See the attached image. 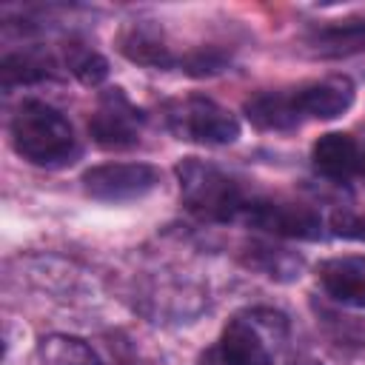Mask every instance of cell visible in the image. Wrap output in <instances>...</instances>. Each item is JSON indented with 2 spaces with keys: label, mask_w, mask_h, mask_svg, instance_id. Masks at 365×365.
I'll return each instance as SVG.
<instances>
[{
  "label": "cell",
  "mask_w": 365,
  "mask_h": 365,
  "mask_svg": "<svg viewBox=\"0 0 365 365\" xmlns=\"http://www.w3.org/2000/svg\"><path fill=\"white\" fill-rule=\"evenodd\" d=\"M311 163L322 177L336 180V182H348L362 168V154H359V145L351 134L328 131L314 143Z\"/></svg>",
  "instance_id": "obj_9"
},
{
  "label": "cell",
  "mask_w": 365,
  "mask_h": 365,
  "mask_svg": "<svg viewBox=\"0 0 365 365\" xmlns=\"http://www.w3.org/2000/svg\"><path fill=\"white\" fill-rule=\"evenodd\" d=\"M180 200L188 214L202 222H234L242 217L248 197L217 165H208L197 157H188L177 165Z\"/></svg>",
  "instance_id": "obj_2"
},
{
  "label": "cell",
  "mask_w": 365,
  "mask_h": 365,
  "mask_svg": "<svg viewBox=\"0 0 365 365\" xmlns=\"http://www.w3.org/2000/svg\"><path fill=\"white\" fill-rule=\"evenodd\" d=\"M0 74H3V88L40 83V80L54 77V60L40 51H14L3 57Z\"/></svg>",
  "instance_id": "obj_14"
},
{
  "label": "cell",
  "mask_w": 365,
  "mask_h": 365,
  "mask_svg": "<svg viewBox=\"0 0 365 365\" xmlns=\"http://www.w3.org/2000/svg\"><path fill=\"white\" fill-rule=\"evenodd\" d=\"M68 68L83 86H100L108 77V60L91 48L71 46L68 48Z\"/></svg>",
  "instance_id": "obj_16"
},
{
  "label": "cell",
  "mask_w": 365,
  "mask_h": 365,
  "mask_svg": "<svg viewBox=\"0 0 365 365\" xmlns=\"http://www.w3.org/2000/svg\"><path fill=\"white\" fill-rule=\"evenodd\" d=\"M305 46L314 57H351L365 51V17L336 20L314 29L305 37Z\"/></svg>",
  "instance_id": "obj_11"
},
{
  "label": "cell",
  "mask_w": 365,
  "mask_h": 365,
  "mask_svg": "<svg viewBox=\"0 0 365 365\" xmlns=\"http://www.w3.org/2000/svg\"><path fill=\"white\" fill-rule=\"evenodd\" d=\"M240 220L274 237H288V240H319L322 237V217L311 205H302V202L251 197Z\"/></svg>",
  "instance_id": "obj_5"
},
{
  "label": "cell",
  "mask_w": 365,
  "mask_h": 365,
  "mask_svg": "<svg viewBox=\"0 0 365 365\" xmlns=\"http://www.w3.org/2000/svg\"><path fill=\"white\" fill-rule=\"evenodd\" d=\"M165 128L177 140L202 143V145H228L240 137V120L220 103L208 97H182L171 100L163 108Z\"/></svg>",
  "instance_id": "obj_3"
},
{
  "label": "cell",
  "mask_w": 365,
  "mask_h": 365,
  "mask_svg": "<svg viewBox=\"0 0 365 365\" xmlns=\"http://www.w3.org/2000/svg\"><path fill=\"white\" fill-rule=\"evenodd\" d=\"M291 91H294V103H297L302 120L305 117L334 120L354 106V94H356L354 83L348 77H325V80H314V83H305Z\"/></svg>",
  "instance_id": "obj_8"
},
{
  "label": "cell",
  "mask_w": 365,
  "mask_h": 365,
  "mask_svg": "<svg viewBox=\"0 0 365 365\" xmlns=\"http://www.w3.org/2000/svg\"><path fill=\"white\" fill-rule=\"evenodd\" d=\"M225 66H228V54H222L220 48H197L180 60V68L188 77H214Z\"/></svg>",
  "instance_id": "obj_17"
},
{
  "label": "cell",
  "mask_w": 365,
  "mask_h": 365,
  "mask_svg": "<svg viewBox=\"0 0 365 365\" xmlns=\"http://www.w3.org/2000/svg\"><path fill=\"white\" fill-rule=\"evenodd\" d=\"M291 365H319L317 359H308V356H302V359H294Z\"/></svg>",
  "instance_id": "obj_19"
},
{
  "label": "cell",
  "mask_w": 365,
  "mask_h": 365,
  "mask_svg": "<svg viewBox=\"0 0 365 365\" xmlns=\"http://www.w3.org/2000/svg\"><path fill=\"white\" fill-rule=\"evenodd\" d=\"M202 365H271V351L265 345L257 311L248 317H234L220 342L202 356Z\"/></svg>",
  "instance_id": "obj_7"
},
{
  "label": "cell",
  "mask_w": 365,
  "mask_h": 365,
  "mask_svg": "<svg viewBox=\"0 0 365 365\" xmlns=\"http://www.w3.org/2000/svg\"><path fill=\"white\" fill-rule=\"evenodd\" d=\"M83 191L100 202H131L157 188L160 171L148 163H106L83 171Z\"/></svg>",
  "instance_id": "obj_4"
},
{
  "label": "cell",
  "mask_w": 365,
  "mask_h": 365,
  "mask_svg": "<svg viewBox=\"0 0 365 365\" xmlns=\"http://www.w3.org/2000/svg\"><path fill=\"white\" fill-rule=\"evenodd\" d=\"M331 231L345 240H365V217L351 211H336L331 217Z\"/></svg>",
  "instance_id": "obj_18"
},
{
  "label": "cell",
  "mask_w": 365,
  "mask_h": 365,
  "mask_svg": "<svg viewBox=\"0 0 365 365\" xmlns=\"http://www.w3.org/2000/svg\"><path fill=\"white\" fill-rule=\"evenodd\" d=\"M11 145L31 165H68L80 154L77 134L71 123L43 100H23L11 114Z\"/></svg>",
  "instance_id": "obj_1"
},
{
  "label": "cell",
  "mask_w": 365,
  "mask_h": 365,
  "mask_svg": "<svg viewBox=\"0 0 365 365\" xmlns=\"http://www.w3.org/2000/svg\"><path fill=\"white\" fill-rule=\"evenodd\" d=\"M245 117L262 131H291L302 123L294 91H262L245 103Z\"/></svg>",
  "instance_id": "obj_12"
},
{
  "label": "cell",
  "mask_w": 365,
  "mask_h": 365,
  "mask_svg": "<svg viewBox=\"0 0 365 365\" xmlns=\"http://www.w3.org/2000/svg\"><path fill=\"white\" fill-rule=\"evenodd\" d=\"M120 51L140 66H151V68H168V66H180V60L171 54V48L165 46V40L157 34L154 26L145 23H134L123 31L120 37Z\"/></svg>",
  "instance_id": "obj_13"
},
{
  "label": "cell",
  "mask_w": 365,
  "mask_h": 365,
  "mask_svg": "<svg viewBox=\"0 0 365 365\" xmlns=\"http://www.w3.org/2000/svg\"><path fill=\"white\" fill-rule=\"evenodd\" d=\"M37 354L46 365H103V359L86 339L68 336V334L43 336L37 345Z\"/></svg>",
  "instance_id": "obj_15"
},
{
  "label": "cell",
  "mask_w": 365,
  "mask_h": 365,
  "mask_svg": "<svg viewBox=\"0 0 365 365\" xmlns=\"http://www.w3.org/2000/svg\"><path fill=\"white\" fill-rule=\"evenodd\" d=\"M325 294L342 305L365 308V257H334L319 265Z\"/></svg>",
  "instance_id": "obj_10"
},
{
  "label": "cell",
  "mask_w": 365,
  "mask_h": 365,
  "mask_svg": "<svg viewBox=\"0 0 365 365\" xmlns=\"http://www.w3.org/2000/svg\"><path fill=\"white\" fill-rule=\"evenodd\" d=\"M145 114L128 100L123 88H106L88 120V134L100 148H131L140 140Z\"/></svg>",
  "instance_id": "obj_6"
}]
</instances>
